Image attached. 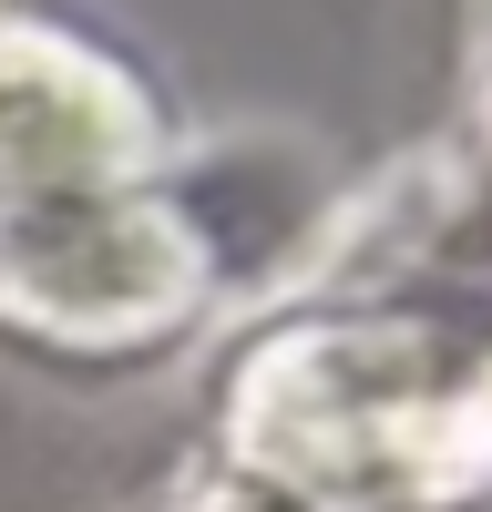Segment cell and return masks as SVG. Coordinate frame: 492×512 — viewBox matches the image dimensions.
Returning <instances> with one entry per match:
<instances>
[{
	"label": "cell",
	"instance_id": "1",
	"mask_svg": "<svg viewBox=\"0 0 492 512\" xmlns=\"http://www.w3.org/2000/svg\"><path fill=\"white\" fill-rule=\"evenodd\" d=\"M205 297V226L103 52L0 11V328L52 359H144Z\"/></svg>",
	"mask_w": 492,
	"mask_h": 512
},
{
	"label": "cell",
	"instance_id": "2",
	"mask_svg": "<svg viewBox=\"0 0 492 512\" xmlns=\"http://www.w3.org/2000/svg\"><path fill=\"white\" fill-rule=\"evenodd\" d=\"M164 512H298V502H277L267 482H246V472H226L216 492H195V502H164Z\"/></svg>",
	"mask_w": 492,
	"mask_h": 512
}]
</instances>
